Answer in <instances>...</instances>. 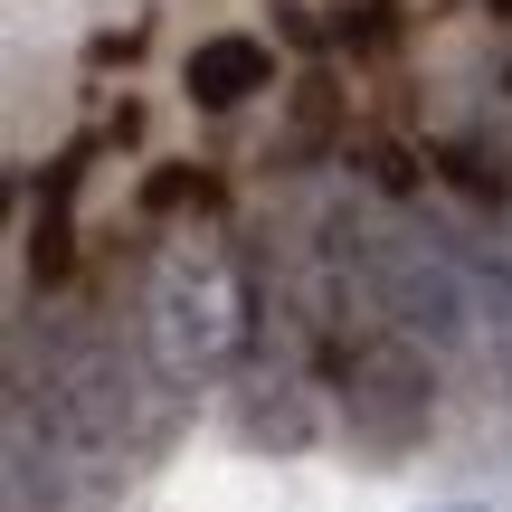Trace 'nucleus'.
<instances>
[{
  "instance_id": "obj_7",
  "label": "nucleus",
  "mask_w": 512,
  "mask_h": 512,
  "mask_svg": "<svg viewBox=\"0 0 512 512\" xmlns=\"http://www.w3.org/2000/svg\"><path fill=\"white\" fill-rule=\"evenodd\" d=\"M437 171H446V190H456L465 209H484V219H503L512 181H503V162H494V152H484V133H446V143H437Z\"/></svg>"
},
{
  "instance_id": "obj_3",
  "label": "nucleus",
  "mask_w": 512,
  "mask_h": 512,
  "mask_svg": "<svg viewBox=\"0 0 512 512\" xmlns=\"http://www.w3.org/2000/svg\"><path fill=\"white\" fill-rule=\"evenodd\" d=\"M342 418H351V446L361 456H408V446H427V427H437V370H427V351L408 342V332H380V342L342 351Z\"/></svg>"
},
{
  "instance_id": "obj_5",
  "label": "nucleus",
  "mask_w": 512,
  "mask_h": 512,
  "mask_svg": "<svg viewBox=\"0 0 512 512\" xmlns=\"http://www.w3.org/2000/svg\"><path fill=\"white\" fill-rule=\"evenodd\" d=\"M190 105L200 114H228V105H247L256 86H275V57L256 48V38H200V57H190Z\"/></svg>"
},
{
  "instance_id": "obj_9",
  "label": "nucleus",
  "mask_w": 512,
  "mask_h": 512,
  "mask_svg": "<svg viewBox=\"0 0 512 512\" xmlns=\"http://www.w3.org/2000/svg\"><path fill=\"white\" fill-rule=\"evenodd\" d=\"M323 143H342V86H332V67H304L294 76V152Z\"/></svg>"
},
{
  "instance_id": "obj_4",
  "label": "nucleus",
  "mask_w": 512,
  "mask_h": 512,
  "mask_svg": "<svg viewBox=\"0 0 512 512\" xmlns=\"http://www.w3.org/2000/svg\"><path fill=\"white\" fill-rule=\"evenodd\" d=\"M48 408L57 427H67L76 446H124V342L114 332H67V342L48 351Z\"/></svg>"
},
{
  "instance_id": "obj_2",
  "label": "nucleus",
  "mask_w": 512,
  "mask_h": 512,
  "mask_svg": "<svg viewBox=\"0 0 512 512\" xmlns=\"http://www.w3.org/2000/svg\"><path fill=\"white\" fill-rule=\"evenodd\" d=\"M332 266L408 332V342H456L475 313V275L456 247L408 228L399 209H332Z\"/></svg>"
},
{
  "instance_id": "obj_8",
  "label": "nucleus",
  "mask_w": 512,
  "mask_h": 512,
  "mask_svg": "<svg viewBox=\"0 0 512 512\" xmlns=\"http://www.w3.org/2000/svg\"><path fill=\"white\" fill-rule=\"evenodd\" d=\"M465 275H475V304L494 313V380H503V399H512V256L484 247V256H465Z\"/></svg>"
},
{
  "instance_id": "obj_1",
  "label": "nucleus",
  "mask_w": 512,
  "mask_h": 512,
  "mask_svg": "<svg viewBox=\"0 0 512 512\" xmlns=\"http://www.w3.org/2000/svg\"><path fill=\"white\" fill-rule=\"evenodd\" d=\"M143 323H152L162 370H190V380L200 370H228L256 342V275H247V256H238V238L219 219H200L181 247H162Z\"/></svg>"
},
{
  "instance_id": "obj_6",
  "label": "nucleus",
  "mask_w": 512,
  "mask_h": 512,
  "mask_svg": "<svg viewBox=\"0 0 512 512\" xmlns=\"http://www.w3.org/2000/svg\"><path fill=\"white\" fill-rule=\"evenodd\" d=\"M238 437L247 446H275V456H294V446H313V399L285 380V370H256L238 389Z\"/></svg>"
},
{
  "instance_id": "obj_10",
  "label": "nucleus",
  "mask_w": 512,
  "mask_h": 512,
  "mask_svg": "<svg viewBox=\"0 0 512 512\" xmlns=\"http://www.w3.org/2000/svg\"><path fill=\"white\" fill-rule=\"evenodd\" d=\"M361 162H370V181H380V190H389V200H399V190H408V181H418V162H408V152H399V143H389V133H370V152H361Z\"/></svg>"
}]
</instances>
